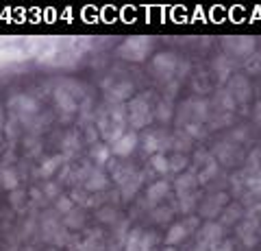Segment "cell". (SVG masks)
I'll use <instances>...</instances> for the list:
<instances>
[{"label": "cell", "mask_w": 261, "mask_h": 251, "mask_svg": "<svg viewBox=\"0 0 261 251\" xmlns=\"http://www.w3.org/2000/svg\"><path fill=\"white\" fill-rule=\"evenodd\" d=\"M166 251H176V249L174 247H166Z\"/></svg>", "instance_id": "cell-33"}, {"label": "cell", "mask_w": 261, "mask_h": 251, "mask_svg": "<svg viewBox=\"0 0 261 251\" xmlns=\"http://www.w3.org/2000/svg\"><path fill=\"white\" fill-rule=\"evenodd\" d=\"M190 251H209V247L205 245V242H200V240H198V242H196V245H194Z\"/></svg>", "instance_id": "cell-31"}, {"label": "cell", "mask_w": 261, "mask_h": 251, "mask_svg": "<svg viewBox=\"0 0 261 251\" xmlns=\"http://www.w3.org/2000/svg\"><path fill=\"white\" fill-rule=\"evenodd\" d=\"M194 225H196V218H190V221H185V223H174L172 227H170V232L166 234V245L174 247L178 242H183L187 238V234L192 232L190 227H194Z\"/></svg>", "instance_id": "cell-9"}, {"label": "cell", "mask_w": 261, "mask_h": 251, "mask_svg": "<svg viewBox=\"0 0 261 251\" xmlns=\"http://www.w3.org/2000/svg\"><path fill=\"white\" fill-rule=\"evenodd\" d=\"M55 208H57V212H61L65 216V214H70L72 210H74V201H72L70 197H59L55 201Z\"/></svg>", "instance_id": "cell-24"}, {"label": "cell", "mask_w": 261, "mask_h": 251, "mask_svg": "<svg viewBox=\"0 0 261 251\" xmlns=\"http://www.w3.org/2000/svg\"><path fill=\"white\" fill-rule=\"evenodd\" d=\"M9 109L13 111L15 118L24 120V123H31V118L37 114V103L29 94H13L9 99Z\"/></svg>", "instance_id": "cell-4"}, {"label": "cell", "mask_w": 261, "mask_h": 251, "mask_svg": "<svg viewBox=\"0 0 261 251\" xmlns=\"http://www.w3.org/2000/svg\"><path fill=\"white\" fill-rule=\"evenodd\" d=\"M0 186H3L5 190H9V192L18 190L20 188V175H18V171L11 168V166L0 168Z\"/></svg>", "instance_id": "cell-13"}, {"label": "cell", "mask_w": 261, "mask_h": 251, "mask_svg": "<svg viewBox=\"0 0 261 251\" xmlns=\"http://www.w3.org/2000/svg\"><path fill=\"white\" fill-rule=\"evenodd\" d=\"M83 223H85V212H83V210H76V208H74L70 214L63 216V225H65L68 230H79Z\"/></svg>", "instance_id": "cell-18"}, {"label": "cell", "mask_w": 261, "mask_h": 251, "mask_svg": "<svg viewBox=\"0 0 261 251\" xmlns=\"http://www.w3.org/2000/svg\"><path fill=\"white\" fill-rule=\"evenodd\" d=\"M0 125H5V109H3V103H0Z\"/></svg>", "instance_id": "cell-32"}, {"label": "cell", "mask_w": 261, "mask_h": 251, "mask_svg": "<svg viewBox=\"0 0 261 251\" xmlns=\"http://www.w3.org/2000/svg\"><path fill=\"white\" fill-rule=\"evenodd\" d=\"M166 147H168V135L161 133V131H150L148 135L144 138V149H146V153H152V155H157V153H161Z\"/></svg>", "instance_id": "cell-11"}, {"label": "cell", "mask_w": 261, "mask_h": 251, "mask_svg": "<svg viewBox=\"0 0 261 251\" xmlns=\"http://www.w3.org/2000/svg\"><path fill=\"white\" fill-rule=\"evenodd\" d=\"M209 251H231V242H216L214 247H209Z\"/></svg>", "instance_id": "cell-30"}, {"label": "cell", "mask_w": 261, "mask_h": 251, "mask_svg": "<svg viewBox=\"0 0 261 251\" xmlns=\"http://www.w3.org/2000/svg\"><path fill=\"white\" fill-rule=\"evenodd\" d=\"M137 142H140V140H137V133H135V131H126L118 142L111 144V153H113L116 157H128L130 153L135 151Z\"/></svg>", "instance_id": "cell-8"}, {"label": "cell", "mask_w": 261, "mask_h": 251, "mask_svg": "<svg viewBox=\"0 0 261 251\" xmlns=\"http://www.w3.org/2000/svg\"><path fill=\"white\" fill-rule=\"evenodd\" d=\"M185 166H187V157L185 155H174L172 159H170V171H174V173H181Z\"/></svg>", "instance_id": "cell-25"}, {"label": "cell", "mask_w": 261, "mask_h": 251, "mask_svg": "<svg viewBox=\"0 0 261 251\" xmlns=\"http://www.w3.org/2000/svg\"><path fill=\"white\" fill-rule=\"evenodd\" d=\"M55 103L63 114H74L79 109V99L74 96V92H70L68 87H61V85L55 90Z\"/></svg>", "instance_id": "cell-6"}, {"label": "cell", "mask_w": 261, "mask_h": 251, "mask_svg": "<svg viewBox=\"0 0 261 251\" xmlns=\"http://www.w3.org/2000/svg\"><path fill=\"white\" fill-rule=\"evenodd\" d=\"M152 120V107L148 103V94H140L135 99H130L128 103V123L135 129H144L146 125H150Z\"/></svg>", "instance_id": "cell-3"}, {"label": "cell", "mask_w": 261, "mask_h": 251, "mask_svg": "<svg viewBox=\"0 0 261 251\" xmlns=\"http://www.w3.org/2000/svg\"><path fill=\"white\" fill-rule=\"evenodd\" d=\"M96 218L100 223H113V221H116V210L109 208V206H102V208H98Z\"/></svg>", "instance_id": "cell-23"}, {"label": "cell", "mask_w": 261, "mask_h": 251, "mask_svg": "<svg viewBox=\"0 0 261 251\" xmlns=\"http://www.w3.org/2000/svg\"><path fill=\"white\" fill-rule=\"evenodd\" d=\"M220 236H222V230H220V225H218V223H207L205 227L200 230V234H198L200 242H205L207 247H214Z\"/></svg>", "instance_id": "cell-15"}, {"label": "cell", "mask_w": 261, "mask_h": 251, "mask_svg": "<svg viewBox=\"0 0 261 251\" xmlns=\"http://www.w3.org/2000/svg\"><path fill=\"white\" fill-rule=\"evenodd\" d=\"M63 162H65V155L63 153H57V155H50V157H46L42 164H39V168H37V175L42 177V179H46V181H50L53 179V175L59 171V168L63 166Z\"/></svg>", "instance_id": "cell-10"}, {"label": "cell", "mask_w": 261, "mask_h": 251, "mask_svg": "<svg viewBox=\"0 0 261 251\" xmlns=\"http://www.w3.org/2000/svg\"><path fill=\"white\" fill-rule=\"evenodd\" d=\"M142 236H144L142 230H130L124 240L126 251H142Z\"/></svg>", "instance_id": "cell-19"}, {"label": "cell", "mask_w": 261, "mask_h": 251, "mask_svg": "<svg viewBox=\"0 0 261 251\" xmlns=\"http://www.w3.org/2000/svg\"><path fill=\"white\" fill-rule=\"evenodd\" d=\"M150 166H152L157 173L163 175V173H168V171H170V159L163 155V153H157V155H152V157H150Z\"/></svg>", "instance_id": "cell-22"}, {"label": "cell", "mask_w": 261, "mask_h": 251, "mask_svg": "<svg viewBox=\"0 0 261 251\" xmlns=\"http://www.w3.org/2000/svg\"><path fill=\"white\" fill-rule=\"evenodd\" d=\"M140 186H142V175H135L130 181H126L124 186H122V199L128 201V199H133L135 197V192L140 190Z\"/></svg>", "instance_id": "cell-20"}, {"label": "cell", "mask_w": 261, "mask_h": 251, "mask_svg": "<svg viewBox=\"0 0 261 251\" xmlns=\"http://www.w3.org/2000/svg\"><path fill=\"white\" fill-rule=\"evenodd\" d=\"M150 48H152L150 37H144V35L128 37L118 46V55L122 59H128V61H144L146 57H148Z\"/></svg>", "instance_id": "cell-2"}, {"label": "cell", "mask_w": 261, "mask_h": 251, "mask_svg": "<svg viewBox=\"0 0 261 251\" xmlns=\"http://www.w3.org/2000/svg\"><path fill=\"white\" fill-rule=\"evenodd\" d=\"M44 194H46V197L48 199H59V186H57L55 181H48L46 186H44Z\"/></svg>", "instance_id": "cell-27"}, {"label": "cell", "mask_w": 261, "mask_h": 251, "mask_svg": "<svg viewBox=\"0 0 261 251\" xmlns=\"http://www.w3.org/2000/svg\"><path fill=\"white\" fill-rule=\"evenodd\" d=\"M109 186V177H107V173L102 171L100 166L98 168H92L89 171V175H87V179H85V184H83V188L89 192V194H98V192H102L105 188Z\"/></svg>", "instance_id": "cell-7"}, {"label": "cell", "mask_w": 261, "mask_h": 251, "mask_svg": "<svg viewBox=\"0 0 261 251\" xmlns=\"http://www.w3.org/2000/svg\"><path fill=\"white\" fill-rule=\"evenodd\" d=\"M176 66H178V63L174 59V55H170V53H161V55H157V57L152 59L154 75L161 77V79H170V77H172Z\"/></svg>", "instance_id": "cell-5"}, {"label": "cell", "mask_w": 261, "mask_h": 251, "mask_svg": "<svg viewBox=\"0 0 261 251\" xmlns=\"http://www.w3.org/2000/svg\"><path fill=\"white\" fill-rule=\"evenodd\" d=\"M130 94H133V83H130V81H120V83H116L107 92L109 99L116 101V103H122V101L130 99Z\"/></svg>", "instance_id": "cell-14"}, {"label": "cell", "mask_w": 261, "mask_h": 251, "mask_svg": "<svg viewBox=\"0 0 261 251\" xmlns=\"http://www.w3.org/2000/svg\"><path fill=\"white\" fill-rule=\"evenodd\" d=\"M157 212H161V214H152V218H154V221H168V218L170 216H172V212H170V210H157Z\"/></svg>", "instance_id": "cell-29"}, {"label": "cell", "mask_w": 261, "mask_h": 251, "mask_svg": "<svg viewBox=\"0 0 261 251\" xmlns=\"http://www.w3.org/2000/svg\"><path fill=\"white\" fill-rule=\"evenodd\" d=\"M5 131H7V135H11V138H15V135H18V123H15V118H13V120H9V123H7Z\"/></svg>", "instance_id": "cell-28"}, {"label": "cell", "mask_w": 261, "mask_h": 251, "mask_svg": "<svg viewBox=\"0 0 261 251\" xmlns=\"http://www.w3.org/2000/svg\"><path fill=\"white\" fill-rule=\"evenodd\" d=\"M148 251H157V249H148Z\"/></svg>", "instance_id": "cell-34"}, {"label": "cell", "mask_w": 261, "mask_h": 251, "mask_svg": "<svg viewBox=\"0 0 261 251\" xmlns=\"http://www.w3.org/2000/svg\"><path fill=\"white\" fill-rule=\"evenodd\" d=\"M81 149V142H79V133H68L63 140V155H72V153H76Z\"/></svg>", "instance_id": "cell-21"}, {"label": "cell", "mask_w": 261, "mask_h": 251, "mask_svg": "<svg viewBox=\"0 0 261 251\" xmlns=\"http://www.w3.org/2000/svg\"><path fill=\"white\" fill-rule=\"evenodd\" d=\"M222 203H224V194H216V197H211V199H207L205 203L200 206V214L202 216H214L216 212H220V208H222Z\"/></svg>", "instance_id": "cell-16"}, {"label": "cell", "mask_w": 261, "mask_h": 251, "mask_svg": "<svg viewBox=\"0 0 261 251\" xmlns=\"http://www.w3.org/2000/svg\"><path fill=\"white\" fill-rule=\"evenodd\" d=\"M92 157L98 162L100 166L105 164H111V159H113V153H111V147H105V144H94V149H92Z\"/></svg>", "instance_id": "cell-17"}, {"label": "cell", "mask_w": 261, "mask_h": 251, "mask_svg": "<svg viewBox=\"0 0 261 251\" xmlns=\"http://www.w3.org/2000/svg\"><path fill=\"white\" fill-rule=\"evenodd\" d=\"M9 201H11V206L15 208V210H20V206L27 201V192H22L20 188L18 190H13L11 194H9Z\"/></svg>", "instance_id": "cell-26"}, {"label": "cell", "mask_w": 261, "mask_h": 251, "mask_svg": "<svg viewBox=\"0 0 261 251\" xmlns=\"http://www.w3.org/2000/svg\"><path fill=\"white\" fill-rule=\"evenodd\" d=\"M98 131L109 142V147L113 142H118L120 138L126 133V123H124V111H122V107L109 109L107 114L100 118V123H98Z\"/></svg>", "instance_id": "cell-1"}, {"label": "cell", "mask_w": 261, "mask_h": 251, "mask_svg": "<svg viewBox=\"0 0 261 251\" xmlns=\"http://www.w3.org/2000/svg\"><path fill=\"white\" fill-rule=\"evenodd\" d=\"M170 192V184L168 181H154L148 192H146V203L148 206H157L159 201L166 199V194Z\"/></svg>", "instance_id": "cell-12"}]
</instances>
